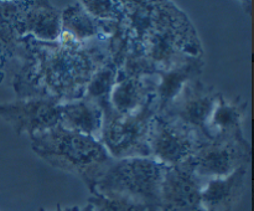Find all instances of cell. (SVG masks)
I'll return each instance as SVG.
<instances>
[{
	"instance_id": "16",
	"label": "cell",
	"mask_w": 254,
	"mask_h": 211,
	"mask_svg": "<svg viewBox=\"0 0 254 211\" xmlns=\"http://www.w3.org/2000/svg\"><path fill=\"white\" fill-rule=\"evenodd\" d=\"M103 112L89 99L82 98L61 103L60 123L64 128L98 139L101 136Z\"/></svg>"
},
{
	"instance_id": "14",
	"label": "cell",
	"mask_w": 254,
	"mask_h": 211,
	"mask_svg": "<svg viewBox=\"0 0 254 211\" xmlns=\"http://www.w3.org/2000/svg\"><path fill=\"white\" fill-rule=\"evenodd\" d=\"M248 165L222 178L203 180L201 196L206 211H233L246 190Z\"/></svg>"
},
{
	"instance_id": "11",
	"label": "cell",
	"mask_w": 254,
	"mask_h": 211,
	"mask_svg": "<svg viewBox=\"0 0 254 211\" xmlns=\"http://www.w3.org/2000/svg\"><path fill=\"white\" fill-rule=\"evenodd\" d=\"M14 21L22 39L55 42L61 37V10L49 1H16Z\"/></svg>"
},
{
	"instance_id": "19",
	"label": "cell",
	"mask_w": 254,
	"mask_h": 211,
	"mask_svg": "<svg viewBox=\"0 0 254 211\" xmlns=\"http://www.w3.org/2000/svg\"><path fill=\"white\" fill-rule=\"evenodd\" d=\"M117 82V70L104 64L92 74L86 86L83 97L98 104L99 107L109 101L112 89Z\"/></svg>"
},
{
	"instance_id": "3",
	"label": "cell",
	"mask_w": 254,
	"mask_h": 211,
	"mask_svg": "<svg viewBox=\"0 0 254 211\" xmlns=\"http://www.w3.org/2000/svg\"><path fill=\"white\" fill-rule=\"evenodd\" d=\"M31 149L52 168L76 175L93 191L98 179L114 160L101 141L57 124L30 138Z\"/></svg>"
},
{
	"instance_id": "5",
	"label": "cell",
	"mask_w": 254,
	"mask_h": 211,
	"mask_svg": "<svg viewBox=\"0 0 254 211\" xmlns=\"http://www.w3.org/2000/svg\"><path fill=\"white\" fill-rule=\"evenodd\" d=\"M101 108L103 123L98 141L109 155L113 159L150 158L148 137L151 119L156 114L154 99L139 111L128 114L117 113L109 101Z\"/></svg>"
},
{
	"instance_id": "8",
	"label": "cell",
	"mask_w": 254,
	"mask_h": 211,
	"mask_svg": "<svg viewBox=\"0 0 254 211\" xmlns=\"http://www.w3.org/2000/svg\"><path fill=\"white\" fill-rule=\"evenodd\" d=\"M221 93L196 78L188 82L175 101L160 116L179 122L197 134L208 139L207 124Z\"/></svg>"
},
{
	"instance_id": "15",
	"label": "cell",
	"mask_w": 254,
	"mask_h": 211,
	"mask_svg": "<svg viewBox=\"0 0 254 211\" xmlns=\"http://www.w3.org/2000/svg\"><path fill=\"white\" fill-rule=\"evenodd\" d=\"M156 76L154 77H119L112 89L109 102L119 114L139 111L154 99Z\"/></svg>"
},
{
	"instance_id": "22",
	"label": "cell",
	"mask_w": 254,
	"mask_h": 211,
	"mask_svg": "<svg viewBox=\"0 0 254 211\" xmlns=\"http://www.w3.org/2000/svg\"><path fill=\"white\" fill-rule=\"evenodd\" d=\"M37 211H46L44 208H39V210ZM56 211H79V208L78 206H69V208H66V209H62L61 205H57L56 206Z\"/></svg>"
},
{
	"instance_id": "10",
	"label": "cell",
	"mask_w": 254,
	"mask_h": 211,
	"mask_svg": "<svg viewBox=\"0 0 254 211\" xmlns=\"http://www.w3.org/2000/svg\"><path fill=\"white\" fill-rule=\"evenodd\" d=\"M203 179L193 170L191 161L169 166L160 188L159 211H206L202 204Z\"/></svg>"
},
{
	"instance_id": "9",
	"label": "cell",
	"mask_w": 254,
	"mask_h": 211,
	"mask_svg": "<svg viewBox=\"0 0 254 211\" xmlns=\"http://www.w3.org/2000/svg\"><path fill=\"white\" fill-rule=\"evenodd\" d=\"M61 103L51 97H31L0 103V118L12 127L16 134L29 138L54 128L60 123Z\"/></svg>"
},
{
	"instance_id": "12",
	"label": "cell",
	"mask_w": 254,
	"mask_h": 211,
	"mask_svg": "<svg viewBox=\"0 0 254 211\" xmlns=\"http://www.w3.org/2000/svg\"><path fill=\"white\" fill-rule=\"evenodd\" d=\"M16 1H0V82L6 74L14 78L19 72L27 50V39L15 29Z\"/></svg>"
},
{
	"instance_id": "23",
	"label": "cell",
	"mask_w": 254,
	"mask_h": 211,
	"mask_svg": "<svg viewBox=\"0 0 254 211\" xmlns=\"http://www.w3.org/2000/svg\"><path fill=\"white\" fill-rule=\"evenodd\" d=\"M79 211H94L93 208H92L91 204H87L83 209H79Z\"/></svg>"
},
{
	"instance_id": "4",
	"label": "cell",
	"mask_w": 254,
	"mask_h": 211,
	"mask_svg": "<svg viewBox=\"0 0 254 211\" xmlns=\"http://www.w3.org/2000/svg\"><path fill=\"white\" fill-rule=\"evenodd\" d=\"M165 169L166 166L153 158L114 159L98 179L92 193L123 196L159 209Z\"/></svg>"
},
{
	"instance_id": "13",
	"label": "cell",
	"mask_w": 254,
	"mask_h": 211,
	"mask_svg": "<svg viewBox=\"0 0 254 211\" xmlns=\"http://www.w3.org/2000/svg\"><path fill=\"white\" fill-rule=\"evenodd\" d=\"M203 57H189L185 61L165 71L158 72L154 89V104L156 114H161L169 108L180 94L188 82L196 79L202 73Z\"/></svg>"
},
{
	"instance_id": "7",
	"label": "cell",
	"mask_w": 254,
	"mask_h": 211,
	"mask_svg": "<svg viewBox=\"0 0 254 211\" xmlns=\"http://www.w3.org/2000/svg\"><path fill=\"white\" fill-rule=\"evenodd\" d=\"M202 139L168 117L155 114L149 128L148 146L150 158L164 166H178L191 160Z\"/></svg>"
},
{
	"instance_id": "1",
	"label": "cell",
	"mask_w": 254,
	"mask_h": 211,
	"mask_svg": "<svg viewBox=\"0 0 254 211\" xmlns=\"http://www.w3.org/2000/svg\"><path fill=\"white\" fill-rule=\"evenodd\" d=\"M27 39V50L12 87L19 99L51 97L60 103L83 97L86 86L106 56L96 39L76 42L61 36L59 41Z\"/></svg>"
},
{
	"instance_id": "21",
	"label": "cell",
	"mask_w": 254,
	"mask_h": 211,
	"mask_svg": "<svg viewBox=\"0 0 254 211\" xmlns=\"http://www.w3.org/2000/svg\"><path fill=\"white\" fill-rule=\"evenodd\" d=\"M84 9L96 20H119L122 17V1L113 0H86L81 1Z\"/></svg>"
},
{
	"instance_id": "18",
	"label": "cell",
	"mask_w": 254,
	"mask_h": 211,
	"mask_svg": "<svg viewBox=\"0 0 254 211\" xmlns=\"http://www.w3.org/2000/svg\"><path fill=\"white\" fill-rule=\"evenodd\" d=\"M98 35V20L87 12L81 1L61 10V36L76 42H87Z\"/></svg>"
},
{
	"instance_id": "17",
	"label": "cell",
	"mask_w": 254,
	"mask_h": 211,
	"mask_svg": "<svg viewBox=\"0 0 254 211\" xmlns=\"http://www.w3.org/2000/svg\"><path fill=\"white\" fill-rule=\"evenodd\" d=\"M247 112V101L238 96L236 99L228 101L221 94L217 104L213 109L207 124L208 139L216 137H242V129Z\"/></svg>"
},
{
	"instance_id": "2",
	"label": "cell",
	"mask_w": 254,
	"mask_h": 211,
	"mask_svg": "<svg viewBox=\"0 0 254 211\" xmlns=\"http://www.w3.org/2000/svg\"><path fill=\"white\" fill-rule=\"evenodd\" d=\"M122 14L130 47L143 54L158 72L189 57H203L195 26L173 2L122 1Z\"/></svg>"
},
{
	"instance_id": "6",
	"label": "cell",
	"mask_w": 254,
	"mask_h": 211,
	"mask_svg": "<svg viewBox=\"0 0 254 211\" xmlns=\"http://www.w3.org/2000/svg\"><path fill=\"white\" fill-rule=\"evenodd\" d=\"M190 161L203 180L222 178L250 164V144L245 136L202 139Z\"/></svg>"
},
{
	"instance_id": "20",
	"label": "cell",
	"mask_w": 254,
	"mask_h": 211,
	"mask_svg": "<svg viewBox=\"0 0 254 211\" xmlns=\"http://www.w3.org/2000/svg\"><path fill=\"white\" fill-rule=\"evenodd\" d=\"M94 211H159V209L123 196L103 195L99 193H92L88 199Z\"/></svg>"
}]
</instances>
